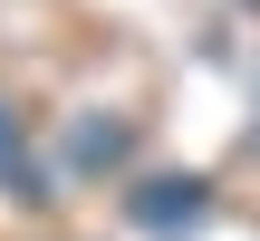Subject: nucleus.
<instances>
[{
	"instance_id": "1",
	"label": "nucleus",
	"mask_w": 260,
	"mask_h": 241,
	"mask_svg": "<svg viewBox=\"0 0 260 241\" xmlns=\"http://www.w3.org/2000/svg\"><path fill=\"white\" fill-rule=\"evenodd\" d=\"M193 203H203V184H154L145 193V222H193Z\"/></svg>"
},
{
	"instance_id": "2",
	"label": "nucleus",
	"mask_w": 260,
	"mask_h": 241,
	"mask_svg": "<svg viewBox=\"0 0 260 241\" xmlns=\"http://www.w3.org/2000/svg\"><path fill=\"white\" fill-rule=\"evenodd\" d=\"M10 155H19V126H10V116H0V164H10Z\"/></svg>"
}]
</instances>
